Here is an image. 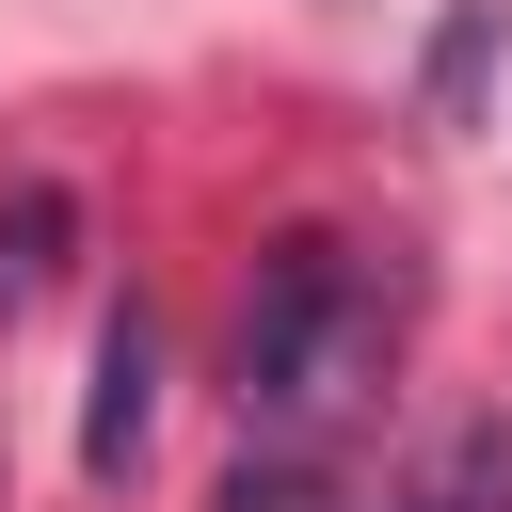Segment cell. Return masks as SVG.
Returning a JSON list of instances; mask_svg holds the SVG:
<instances>
[{"mask_svg":"<svg viewBox=\"0 0 512 512\" xmlns=\"http://www.w3.org/2000/svg\"><path fill=\"white\" fill-rule=\"evenodd\" d=\"M384 368V288H368V256L352 240H272L256 256V288H240V400L256 416H288V432H320L352 384Z\"/></svg>","mask_w":512,"mask_h":512,"instance_id":"obj_1","label":"cell"},{"mask_svg":"<svg viewBox=\"0 0 512 512\" xmlns=\"http://www.w3.org/2000/svg\"><path fill=\"white\" fill-rule=\"evenodd\" d=\"M160 432V304H112L96 320V400H80V480H128Z\"/></svg>","mask_w":512,"mask_h":512,"instance_id":"obj_2","label":"cell"},{"mask_svg":"<svg viewBox=\"0 0 512 512\" xmlns=\"http://www.w3.org/2000/svg\"><path fill=\"white\" fill-rule=\"evenodd\" d=\"M400 512H512V416H480V432H448L416 480H400Z\"/></svg>","mask_w":512,"mask_h":512,"instance_id":"obj_3","label":"cell"},{"mask_svg":"<svg viewBox=\"0 0 512 512\" xmlns=\"http://www.w3.org/2000/svg\"><path fill=\"white\" fill-rule=\"evenodd\" d=\"M64 240H80V208H64L48 176H16V192H0V304H32V288L64 272Z\"/></svg>","mask_w":512,"mask_h":512,"instance_id":"obj_4","label":"cell"},{"mask_svg":"<svg viewBox=\"0 0 512 512\" xmlns=\"http://www.w3.org/2000/svg\"><path fill=\"white\" fill-rule=\"evenodd\" d=\"M224 512H336V480H320L304 448H240V480H224Z\"/></svg>","mask_w":512,"mask_h":512,"instance_id":"obj_5","label":"cell"}]
</instances>
